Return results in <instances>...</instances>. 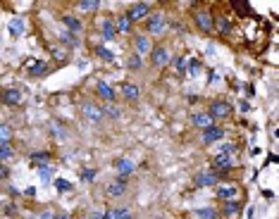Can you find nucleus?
Listing matches in <instances>:
<instances>
[{"mask_svg": "<svg viewBox=\"0 0 279 219\" xmlns=\"http://www.w3.org/2000/svg\"><path fill=\"white\" fill-rule=\"evenodd\" d=\"M103 117H108L112 122H119L122 119V110L117 108V105H105L103 108Z\"/></svg>", "mask_w": 279, "mask_h": 219, "instance_id": "nucleus-31", "label": "nucleus"}, {"mask_svg": "<svg viewBox=\"0 0 279 219\" xmlns=\"http://www.w3.org/2000/svg\"><path fill=\"white\" fill-rule=\"evenodd\" d=\"M22 34H24V19H22V17L12 19V22H10V36L19 38Z\"/></svg>", "mask_w": 279, "mask_h": 219, "instance_id": "nucleus-32", "label": "nucleus"}, {"mask_svg": "<svg viewBox=\"0 0 279 219\" xmlns=\"http://www.w3.org/2000/svg\"><path fill=\"white\" fill-rule=\"evenodd\" d=\"M112 167L117 172V179H124V181H129V176L134 174V169H136V164H134L131 157H117L112 162Z\"/></svg>", "mask_w": 279, "mask_h": 219, "instance_id": "nucleus-9", "label": "nucleus"}, {"mask_svg": "<svg viewBox=\"0 0 279 219\" xmlns=\"http://www.w3.org/2000/svg\"><path fill=\"white\" fill-rule=\"evenodd\" d=\"M150 48H153V41H150L143 31H139V34H134L131 36V53H136V55H148L150 53Z\"/></svg>", "mask_w": 279, "mask_h": 219, "instance_id": "nucleus-7", "label": "nucleus"}, {"mask_svg": "<svg viewBox=\"0 0 279 219\" xmlns=\"http://www.w3.org/2000/svg\"><path fill=\"white\" fill-rule=\"evenodd\" d=\"M60 22L65 24V31H70V34H74V36H79V34L84 31V22L79 17H74V15H62Z\"/></svg>", "mask_w": 279, "mask_h": 219, "instance_id": "nucleus-15", "label": "nucleus"}, {"mask_svg": "<svg viewBox=\"0 0 279 219\" xmlns=\"http://www.w3.org/2000/svg\"><path fill=\"white\" fill-rule=\"evenodd\" d=\"M196 215H198V219H220V210H215V207H201V210H196Z\"/></svg>", "mask_w": 279, "mask_h": 219, "instance_id": "nucleus-34", "label": "nucleus"}, {"mask_svg": "<svg viewBox=\"0 0 279 219\" xmlns=\"http://www.w3.org/2000/svg\"><path fill=\"white\" fill-rule=\"evenodd\" d=\"M7 176H10V169L0 162V181H2V179H7Z\"/></svg>", "mask_w": 279, "mask_h": 219, "instance_id": "nucleus-41", "label": "nucleus"}, {"mask_svg": "<svg viewBox=\"0 0 279 219\" xmlns=\"http://www.w3.org/2000/svg\"><path fill=\"white\" fill-rule=\"evenodd\" d=\"M127 69L129 72H141L143 69V57L136 53H129L127 55Z\"/></svg>", "mask_w": 279, "mask_h": 219, "instance_id": "nucleus-26", "label": "nucleus"}, {"mask_svg": "<svg viewBox=\"0 0 279 219\" xmlns=\"http://www.w3.org/2000/svg\"><path fill=\"white\" fill-rule=\"evenodd\" d=\"M55 188L60 193H67V191H72V183L65 181V179H55Z\"/></svg>", "mask_w": 279, "mask_h": 219, "instance_id": "nucleus-38", "label": "nucleus"}, {"mask_svg": "<svg viewBox=\"0 0 279 219\" xmlns=\"http://www.w3.org/2000/svg\"><path fill=\"white\" fill-rule=\"evenodd\" d=\"M243 210V202L241 200H229V202H222V207H220V215H224V217L234 219L239 217V212Z\"/></svg>", "mask_w": 279, "mask_h": 219, "instance_id": "nucleus-20", "label": "nucleus"}, {"mask_svg": "<svg viewBox=\"0 0 279 219\" xmlns=\"http://www.w3.org/2000/svg\"><path fill=\"white\" fill-rule=\"evenodd\" d=\"M93 53L98 55V57H100L103 62H112V60H115V53H112L110 48H105L103 43H98V45H93Z\"/></svg>", "mask_w": 279, "mask_h": 219, "instance_id": "nucleus-29", "label": "nucleus"}, {"mask_svg": "<svg viewBox=\"0 0 279 219\" xmlns=\"http://www.w3.org/2000/svg\"><path fill=\"white\" fill-rule=\"evenodd\" d=\"M131 217H134L131 207H110V210L103 212V219H131Z\"/></svg>", "mask_w": 279, "mask_h": 219, "instance_id": "nucleus-22", "label": "nucleus"}, {"mask_svg": "<svg viewBox=\"0 0 279 219\" xmlns=\"http://www.w3.org/2000/svg\"><path fill=\"white\" fill-rule=\"evenodd\" d=\"M12 138H15V129H12V124H7V122H0V146H7V143H12Z\"/></svg>", "mask_w": 279, "mask_h": 219, "instance_id": "nucleus-24", "label": "nucleus"}, {"mask_svg": "<svg viewBox=\"0 0 279 219\" xmlns=\"http://www.w3.org/2000/svg\"><path fill=\"white\" fill-rule=\"evenodd\" d=\"M148 65L153 69H165L167 65H172V53H169L167 45L153 43V48H150V53H148Z\"/></svg>", "mask_w": 279, "mask_h": 219, "instance_id": "nucleus-4", "label": "nucleus"}, {"mask_svg": "<svg viewBox=\"0 0 279 219\" xmlns=\"http://www.w3.org/2000/svg\"><path fill=\"white\" fill-rule=\"evenodd\" d=\"M174 69L179 74L186 72V57H177V60H174Z\"/></svg>", "mask_w": 279, "mask_h": 219, "instance_id": "nucleus-39", "label": "nucleus"}, {"mask_svg": "<svg viewBox=\"0 0 279 219\" xmlns=\"http://www.w3.org/2000/svg\"><path fill=\"white\" fill-rule=\"evenodd\" d=\"M95 95L105 103V105H115L117 103V93H115V88H112L108 81H95Z\"/></svg>", "mask_w": 279, "mask_h": 219, "instance_id": "nucleus-11", "label": "nucleus"}, {"mask_svg": "<svg viewBox=\"0 0 279 219\" xmlns=\"http://www.w3.org/2000/svg\"><path fill=\"white\" fill-rule=\"evenodd\" d=\"M91 219H103V212H91Z\"/></svg>", "mask_w": 279, "mask_h": 219, "instance_id": "nucleus-45", "label": "nucleus"}, {"mask_svg": "<svg viewBox=\"0 0 279 219\" xmlns=\"http://www.w3.org/2000/svg\"><path fill=\"white\" fill-rule=\"evenodd\" d=\"M186 72L191 74V76L201 72V60H188V62H186Z\"/></svg>", "mask_w": 279, "mask_h": 219, "instance_id": "nucleus-37", "label": "nucleus"}, {"mask_svg": "<svg viewBox=\"0 0 279 219\" xmlns=\"http://www.w3.org/2000/svg\"><path fill=\"white\" fill-rule=\"evenodd\" d=\"M205 112L210 114L212 122H227V119H232L234 108H232V103L224 100V98H212V100L208 103V110H205Z\"/></svg>", "mask_w": 279, "mask_h": 219, "instance_id": "nucleus-2", "label": "nucleus"}, {"mask_svg": "<svg viewBox=\"0 0 279 219\" xmlns=\"http://www.w3.org/2000/svg\"><path fill=\"white\" fill-rule=\"evenodd\" d=\"M24 196H26V198H34V196H36V188H34V186H31V188H26V191H24Z\"/></svg>", "mask_w": 279, "mask_h": 219, "instance_id": "nucleus-43", "label": "nucleus"}, {"mask_svg": "<svg viewBox=\"0 0 279 219\" xmlns=\"http://www.w3.org/2000/svg\"><path fill=\"white\" fill-rule=\"evenodd\" d=\"M193 24L201 34H212L215 31V17H212L210 10H203V7L193 12Z\"/></svg>", "mask_w": 279, "mask_h": 219, "instance_id": "nucleus-6", "label": "nucleus"}, {"mask_svg": "<svg viewBox=\"0 0 279 219\" xmlns=\"http://www.w3.org/2000/svg\"><path fill=\"white\" fill-rule=\"evenodd\" d=\"M215 188H217V191H215V196H217V200L220 202H229V200H239V193H241V191H239V186H236V183H217V186H215Z\"/></svg>", "mask_w": 279, "mask_h": 219, "instance_id": "nucleus-8", "label": "nucleus"}, {"mask_svg": "<svg viewBox=\"0 0 279 219\" xmlns=\"http://www.w3.org/2000/svg\"><path fill=\"white\" fill-rule=\"evenodd\" d=\"M232 29H234V24H232V19H215V31H220V36H229L232 34Z\"/></svg>", "mask_w": 279, "mask_h": 219, "instance_id": "nucleus-28", "label": "nucleus"}, {"mask_svg": "<svg viewBox=\"0 0 279 219\" xmlns=\"http://www.w3.org/2000/svg\"><path fill=\"white\" fill-rule=\"evenodd\" d=\"M53 219H70V217H67L65 212H55V215H53Z\"/></svg>", "mask_w": 279, "mask_h": 219, "instance_id": "nucleus-44", "label": "nucleus"}, {"mask_svg": "<svg viewBox=\"0 0 279 219\" xmlns=\"http://www.w3.org/2000/svg\"><path fill=\"white\" fill-rule=\"evenodd\" d=\"M60 43H62L67 50H74V48H79V36L70 34V31H62V34H60Z\"/></svg>", "mask_w": 279, "mask_h": 219, "instance_id": "nucleus-27", "label": "nucleus"}, {"mask_svg": "<svg viewBox=\"0 0 279 219\" xmlns=\"http://www.w3.org/2000/svg\"><path fill=\"white\" fill-rule=\"evenodd\" d=\"M50 133L55 136L57 141H65V138H67V131H65V127H62L57 119H53V122H50Z\"/></svg>", "mask_w": 279, "mask_h": 219, "instance_id": "nucleus-33", "label": "nucleus"}, {"mask_svg": "<svg viewBox=\"0 0 279 219\" xmlns=\"http://www.w3.org/2000/svg\"><path fill=\"white\" fill-rule=\"evenodd\" d=\"M127 191H129V181H124V179H112L108 186H105V193H108V198H124L127 196Z\"/></svg>", "mask_w": 279, "mask_h": 219, "instance_id": "nucleus-13", "label": "nucleus"}, {"mask_svg": "<svg viewBox=\"0 0 279 219\" xmlns=\"http://www.w3.org/2000/svg\"><path fill=\"white\" fill-rule=\"evenodd\" d=\"M0 100L7 108H17V105H22V91H17V88H5V91L0 93Z\"/></svg>", "mask_w": 279, "mask_h": 219, "instance_id": "nucleus-17", "label": "nucleus"}, {"mask_svg": "<svg viewBox=\"0 0 279 219\" xmlns=\"http://www.w3.org/2000/svg\"><path fill=\"white\" fill-rule=\"evenodd\" d=\"M79 112H81V119L84 122H89L93 127H100L103 124V108L95 103V100H81L79 103Z\"/></svg>", "mask_w": 279, "mask_h": 219, "instance_id": "nucleus-3", "label": "nucleus"}, {"mask_svg": "<svg viewBox=\"0 0 279 219\" xmlns=\"http://www.w3.org/2000/svg\"><path fill=\"white\" fill-rule=\"evenodd\" d=\"M100 0H79V2H74L76 12H81V15H95L98 10H100Z\"/></svg>", "mask_w": 279, "mask_h": 219, "instance_id": "nucleus-19", "label": "nucleus"}, {"mask_svg": "<svg viewBox=\"0 0 279 219\" xmlns=\"http://www.w3.org/2000/svg\"><path fill=\"white\" fill-rule=\"evenodd\" d=\"M5 215H7V217H15V215H17V205H12V202L5 205Z\"/></svg>", "mask_w": 279, "mask_h": 219, "instance_id": "nucleus-40", "label": "nucleus"}, {"mask_svg": "<svg viewBox=\"0 0 279 219\" xmlns=\"http://www.w3.org/2000/svg\"><path fill=\"white\" fill-rule=\"evenodd\" d=\"M220 181V176L212 172V169H208V172H198L196 176H193V186H198V188H212V186H217Z\"/></svg>", "mask_w": 279, "mask_h": 219, "instance_id": "nucleus-12", "label": "nucleus"}, {"mask_svg": "<svg viewBox=\"0 0 279 219\" xmlns=\"http://www.w3.org/2000/svg\"><path fill=\"white\" fill-rule=\"evenodd\" d=\"M222 138H224V127H220V124H212V127H208L201 131V143H203V146L220 143Z\"/></svg>", "mask_w": 279, "mask_h": 219, "instance_id": "nucleus-10", "label": "nucleus"}, {"mask_svg": "<svg viewBox=\"0 0 279 219\" xmlns=\"http://www.w3.org/2000/svg\"><path fill=\"white\" fill-rule=\"evenodd\" d=\"M29 162L31 167H43V164H50L53 162V153H48V150H36V153H31L29 155Z\"/></svg>", "mask_w": 279, "mask_h": 219, "instance_id": "nucleus-21", "label": "nucleus"}, {"mask_svg": "<svg viewBox=\"0 0 279 219\" xmlns=\"http://www.w3.org/2000/svg\"><path fill=\"white\" fill-rule=\"evenodd\" d=\"M115 29H117V34H129L131 31V24H129V19L124 17V12L115 19Z\"/></svg>", "mask_w": 279, "mask_h": 219, "instance_id": "nucleus-30", "label": "nucleus"}, {"mask_svg": "<svg viewBox=\"0 0 279 219\" xmlns=\"http://www.w3.org/2000/svg\"><path fill=\"white\" fill-rule=\"evenodd\" d=\"M98 31H100L103 41H112V38L117 36V29H115V19H112V17H103L100 22H98Z\"/></svg>", "mask_w": 279, "mask_h": 219, "instance_id": "nucleus-16", "label": "nucleus"}, {"mask_svg": "<svg viewBox=\"0 0 279 219\" xmlns=\"http://www.w3.org/2000/svg\"><path fill=\"white\" fill-rule=\"evenodd\" d=\"M150 12H153V5L141 0V2H134V5H129V7L124 10V17L129 19V24L134 26L136 22H143V19L148 17Z\"/></svg>", "mask_w": 279, "mask_h": 219, "instance_id": "nucleus-5", "label": "nucleus"}, {"mask_svg": "<svg viewBox=\"0 0 279 219\" xmlns=\"http://www.w3.org/2000/svg\"><path fill=\"white\" fill-rule=\"evenodd\" d=\"M48 72H50V65L46 60H34V65L29 67V76H34V79H41V76H46Z\"/></svg>", "mask_w": 279, "mask_h": 219, "instance_id": "nucleus-23", "label": "nucleus"}, {"mask_svg": "<svg viewBox=\"0 0 279 219\" xmlns=\"http://www.w3.org/2000/svg\"><path fill=\"white\" fill-rule=\"evenodd\" d=\"M167 29V12L165 10H153L148 17L143 19V34L146 36H160Z\"/></svg>", "mask_w": 279, "mask_h": 219, "instance_id": "nucleus-1", "label": "nucleus"}, {"mask_svg": "<svg viewBox=\"0 0 279 219\" xmlns=\"http://www.w3.org/2000/svg\"><path fill=\"white\" fill-rule=\"evenodd\" d=\"M119 91H122V98H124L127 103H139V98H141V88H139L134 81H122Z\"/></svg>", "mask_w": 279, "mask_h": 219, "instance_id": "nucleus-14", "label": "nucleus"}, {"mask_svg": "<svg viewBox=\"0 0 279 219\" xmlns=\"http://www.w3.org/2000/svg\"><path fill=\"white\" fill-rule=\"evenodd\" d=\"M53 174H55V167H53V164H43V167H38V176H41V183H43V186H50Z\"/></svg>", "mask_w": 279, "mask_h": 219, "instance_id": "nucleus-25", "label": "nucleus"}, {"mask_svg": "<svg viewBox=\"0 0 279 219\" xmlns=\"http://www.w3.org/2000/svg\"><path fill=\"white\" fill-rule=\"evenodd\" d=\"M36 219H53V212H48V210H43V212H38Z\"/></svg>", "mask_w": 279, "mask_h": 219, "instance_id": "nucleus-42", "label": "nucleus"}, {"mask_svg": "<svg viewBox=\"0 0 279 219\" xmlns=\"http://www.w3.org/2000/svg\"><path fill=\"white\" fill-rule=\"evenodd\" d=\"M79 176H81V181L84 183H93L95 181V176H98V169H89V167H86V169H81V172H79Z\"/></svg>", "mask_w": 279, "mask_h": 219, "instance_id": "nucleus-35", "label": "nucleus"}, {"mask_svg": "<svg viewBox=\"0 0 279 219\" xmlns=\"http://www.w3.org/2000/svg\"><path fill=\"white\" fill-rule=\"evenodd\" d=\"M10 157H15V148H12V143H7V146H0V162L5 164Z\"/></svg>", "mask_w": 279, "mask_h": 219, "instance_id": "nucleus-36", "label": "nucleus"}, {"mask_svg": "<svg viewBox=\"0 0 279 219\" xmlns=\"http://www.w3.org/2000/svg\"><path fill=\"white\" fill-rule=\"evenodd\" d=\"M212 124H215V122L210 119V114H208V112H193V114H191V127L198 129V131L212 127Z\"/></svg>", "mask_w": 279, "mask_h": 219, "instance_id": "nucleus-18", "label": "nucleus"}]
</instances>
